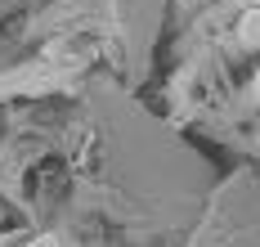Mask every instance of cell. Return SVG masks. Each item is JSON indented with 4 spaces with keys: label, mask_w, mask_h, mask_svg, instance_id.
I'll use <instances>...</instances> for the list:
<instances>
[{
    "label": "cell",
    "mask_w": 260,
    "mask_h": 247,
    "mask_svg": "<svg viewBox=\"0 0 260 247\" xmlns=\"http://www.w3.org/2000/svg\"><path fill=\"white\" fill-rule=\"evenodd\" d=\"M238 45L242 50H260V9H242L238 14Z\"/></svg>",
    "instance_id": "1"
},
{
    "label": "cell",
    "mask_w": 260,
    "mask_h": 247,
    "mask_svg": "<svg viewBox=\"0 0 260 247\" xmlns=\"http://www.w3.org/2000/svg\"><path fill=\"white\" fill-rule=\"evenodd\" d=\"M31 247H58V238H36Z\"/></svg>",
    "instance_id": "2"
},
{
    "label": "cell",
    "mask_w": 260,
    "mask_h": 247,
    "mask_svg": "<svg viewBox=\"0 0 260 247\" xmlns=\"http://www.w3.org/2000/svg\"><path fill=\"white\" fill-rule=\"evenodd\" d=\"M251 95H256V104H260V72H256V81H251Z\"/></svg>",
    "instance_id": "3"
},
{
    "label": "cell",
    "mask_w": 260,
    "mask_h": 247,
    "mask_svg": "<svg viewBox=\"0 0 260 247\" xmlns=\"http://www.w3.org/2000/svg\"><path fill=\"white\" fill-rule=\"evenodd\" d=\"M238 5H242V9H260V0H238Z\"/></svg>",
    "instance_id": "4"
}]
</instances>
